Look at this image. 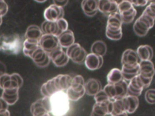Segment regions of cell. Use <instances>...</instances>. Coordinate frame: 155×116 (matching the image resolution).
Wrapping results in <instances>:
<instances>
[{"label": "cell", "mask_w": 155, "mask_h": 116, "mask_svg": "<svg viewBox=\"0 0 155 116\" xmlns=\"http://www.w3.org/2000/svg\"><path fill=\"white\" fill-rule=\"evenodd\" d=\"M147 1H148V2H153V1H154V0H147Z\"/></svg>", "instance_id": "cell-52"}, {"label": "cell", "mask_w": 155, "mask_h": 116, "mask_svg": "<svg viewBox=\"0 0 155 116\" xmlns=\"http://www.w3.org/2000/svg\"><path fill=\"white\" fill-rule=\"evenodd\" d=\"M143 89V86H142L137 75L131 79L129 83H128L127 95L138 97L140 95Z\"/></svg>", "instance_id": "cell-18"}, {"label": "cell", "mask_w": 155, "mask_h": 116, "mask_svg": "<svg viewBox=\"0 0 155 116\" xmlns=\"http://www.w3.org/2000/svg\"><path fill=\"white\" fill-rule=\"evenodd\" d=\"M107 47L105 42L102 40L94 42L91 47V53L103 57L107 53Z\"/></svg>", "instance_id": "cell-31"}, {"label": "cell", "mask_w": 155, "mask_h": 116, "mask_svg": "<svg viewBox=\"0 0 155 116\" xmlns=\"http://www.w3.org/2000/svg\"><path fill=\"white\" fill-rule=\"evenodd\" d=\"M106 36L111 40H120L122 37V31L118 32V33H108L106 32Z\"/></svg>", "instance_id": "cell-42"}, {"label": "cell", "mask_w": 155, "mask_h": 116, "mask_svg": "<svg viewBox=\"0 0 155 116\" xmlns=\"http://www.w3.org/2000/svg\"><path fill=\"white\" fill-rule=\"evenodd\" d=\"M8 10V7L5 0H0V16H5Z\"/></svg>", "instance_id": "cell-43"}, {"label": "cell", "mask_w": 155, "mask_h": 116, "mask_svg": "<svg viewBox=\"0 0 155 116\" xmlns=\"http://www.w3.org/2000/svg\"><path fill=\"white\" fill-rule=\"evenodd\" d=\"M66 95L69 100L71 101H78L81 98H82L85 94V91L81 92H78L72 89L70 87H69L65 91Z\"/></svg>", "instance_id": "cell-34"}, {"label": "cell", "mask_w": 155, "mask_h": 116, "mask_svg": "<svg viewBox=\"0 0 155 116\" xmlns=\"http://www.w3.org/2000/svg\"><path fill=\"white\" fill-rule=\"evenodd\" d=\"M34 63L40 68H45L48 66L51 61L50 57L40 46L35 48L28 56Z\"/></svg>", "instance_id": "cell-8"}, {"label": "cell", "mask_w": 155, "mask_h": 116, "mask_svg": "<svg viewBox=\"0 0 155 116\" xmlns=\"http://www.w3.org/2000/svg\"><path fill=\"white\" fill-rule=\"evenodd\" d=\"M108 83L115 84L124 80L122 76L121 69L118 68H113L110 71L107 76Z\"/></svg>", "instance_id": "cell-29"}, {"label": "cell", "mask_w": 155, "mask_h": 116, "mask_svg": "<svg viewBox=\"0 0 155 116\" xmlns=\"http://www.w3.org/2000/svg\"><path fill=\"white\" fill-rule=\"evenodd\" d=\"M139 74L146 78H153L154 74L153 63L151 60H140L139 64Z\"/></svg>", "instance_id": "cell-19"}, {"label": "cell", "mask_w": 155, "mask_h": 116, "mask_svg": "<svg viewBox=\"0 0 155 116\" xmlns=\"http://www.w3.org/2000/svg\"><path fill=\"white\" fill-rule=\"evenodd\" d=\"M125 112L123 102L121 99H117L113 101V109L111 115L118 114ZM126 112V111H125Z\"/></svg>", "instance_id": "cell-36"}, {"label": "cell", "mask_w": 155, "mask_h": 116, "mask_svg": "<svg viewBox=\"0 0 155 116\" xmlns=\"http://www.w3.org/2000/svg\"><path fill=\"white\" fill-rule=\"evenodd\" d=\"M42 34L43 33L41 28L36 25H31L26 30L25 38L39 41Z\"/></svg>", "instance_id": "cell-27"}, {"label": "cell", "mask_w": 155, "mask_h": 116, "mask_svg": "<svg viewBox=\"0 0 155 116\" xmlns=\"http://www.w3.org/2000/svg\"><path fill=\"white\" fill-rule=\"evenodd\" d=\"M112 109L113 101L111 100L101 103H95L91 114L94 116H111Z\"/></svg>", "instance_id": "cell-12"}, {"label": "cell", "mask_w": 155, "mask_h": 116, "mask_svg": "<svg viewBox=\"0 0 155 116\" xmlns=\"http://www.w3.org/2000/svg\"><path fill=\"white\" fill-rule=\"evenodd\" d=\"M2 17L0 16V26L2 24Z\"/></svg>", "instance_id": "cell-51"}, {"label": "cell", "mask_w": 155, "mask_h": 116, "mask_svg": "<svg viewBox=\"0 0 155 116\" xmlns=\"http://www.w3.org/2000/svg\"><path fill=\"white\" fill-rule=\"evenodd\" d=\"M39 45L48 54L59 46L58 37L49 34L42 35L39 40Z\"/></svg>", "instance_id": "cell-9"}, {"label": "cell", "mask_w": 155, "mask_h": 116, "mask_svg": "<svg viewBox=\"0 0 155 116\" xmlns=\"http://www.w3.org/2000/svg\"><path fill=\"white\" fill-rule=\"evenodd\" d=\"M39 45V41L25 39L22 43V51L25 56L28 57L30 54Z\"/></svg>", "instance_id": "cell-32"}, {"label": "cell", "mask_w": 155, "mask_h": 116, "mask_svg": "<svg viewBox=\"0 0 155 116\" xmlns=\"http://www.w3.org/2000/svg\"><path fill=\"white\" fill-rule=\"evenodd\" d=\"M48 55L51 61H52L53 64L58 67H62L66 65L70 59L66 53L64 51L63 48L60 45L48 53Z\"/></svg>", "instance_id": "cell-10"}, {"label": "cell", "mask_w": 155, "mask_h": 116, "mask_svg": "<svg viewBox=\"0 0 155 116\" xmlns=\"http://www.w3.org/2000/svg\"><path fill=\"white\" fill-rule=\"evenodd\" d=\"M72 77L68 74H59L52 78L57 91H65L71 85Z\"/></svg>", "instance_id": "cell-15"}, {"label": "cell", "mask_w": 155, "mask_h": 116, "mask_svg": "<svg viewBox=\"0 0 155 116\" xmlns=\"http://www.w3.org/2000/svg\"><path fill=\"white\" fill-rule=\"evenodd\" d=\"M41 103L44 108L49 112H51V102H50V97H43L41 98Z\"/></svg>", "instance_id": "cell-41"}, {"label": "cell", "mask_w": 155, "mask_h": 116, "mask_svg": "<svg viewBox=\"0 0 155 116\" xmlns=\"http://www.w3.org/2000/svg\"><path fill=\"white\" fill-rule=\"evenodd\" d=\"M84 83L85 81L83 77L81 75H77L72 77L70 87L74 91L81 92L85 91Z\"/></svg>", "instance_id": "cell-33"}, {"label": "cell", "mask_w": 155, "mask_h": 116, "mask_svg": "<svg viewBox=\"0 0 155 116\" xmlns=\"http://www.w3.org/2000/svg\"><path fill=\"white\" fill-rule=\"evenodd\" d=\"M1 97L8 105H13L19 98V89L8 88L2 89Z\"/></svg>", "instance_id": "cell-23"}, {"label": "cell", "mask_w": 155, "mask_h": 116, "mask_svg": "<svg viewBox=\"0 0 155 116\" xmlns=\"http://www.w3.org/2000/svg\"><path fill=\"white\" fill-rule=\"evenodd\" d=\"M140 60L136 51L127 49L124 51L121 57L122 68L131 69L139 66Z\"/></svg>", "instance_id": "cell-7"}, {"label": "cell", "mask_w": 155, "mask_h": 116, "mask_svg": "<svg viewBox=\"0 0 155 116\" xmlns=\"http://www.w3.org/2000/svg\"><path fill=\"white\" fill-rule=\"evenodd\" d=\"M0 116H10V112L8 109L0 111Z\"/></svg>", "instance_id": "cell-47"}, {"label": "cell", "mask_w": 155, "mask_h": 116, "mask_svg": "<svg viewBox=\"0 0 155 116\" xmlns=\"http://www.w3.org/2000/svg\"><path fill=\"white\" fill-rule=\"evenodd\" d=\"M41 92L44 97H50L54 93L58 92L52 79L47 81L42 85L41 88Z\"/></svg>", "instance_id": "cell-30"}, {"label": "cell", "mask_w": 155, "mask_h": 116, "mask_svg": "<svg viewBox=\"0 0 155 116\" xmlns=\"http://www.w3.org/2000/svg\"><path fill=\"white\" fill-rule=\"evenodd\" d=\"M8 105L1 97H0V111L2 110L8 109Z\"/></svg>", "instance_id": "cell-45"}, {"label": "cell", "mask_w": 155, "mask_h": 116, "mask_svg": "<svg viewBox=\"0 0 155 116\" xmlns=\"http://www.w3.org/2000/svg\"><path fill=\"white\" fill-rule=\"evenodd\" d=\"M94 98L96 103L104 102L110 100L106 92L104 91V89H101L99 92H97L94 95Z\"/></svg>", "instance_id": "cell-37"}, {"label": "cell", "mask_w": 155, "mask_h": 116, "mask_svg": "<svg viewBox=\"0 0 155 116\" xmlns=\"http://www.w3.org/2000/svg\"><path fill=\"white\" fill-rule=\"evenodd\" d=\"M84 62L88 69L93 71L100 68L102 66L104 60L103 57L91 53L86 55Z\"/></svg>", "instance_id": "cell-14"}, {"label": "cell", "mask_w": 155, "mask_h": 116, "mask_svg": "<svg viewBox=\"0 0 155 116\" xmlns=\"http://www.w3.org/2000/svg\"><path fill=\"white\" fill-rule=\"evenodd\" d=\"M111 116H128V113L127 112H123L122 113L118 114H116V115H113Z\"/></svg>", "instance_id": "cell-48"}, {"label": "cell", "mask_w": 155, "mask_h": 116, "mask_svg": "<svg viewBox=\"0 0 155 116\" xmlns=\"http://www.w3.org/2000/svg\"><path fill=\"white\" fill-rule=\"evenodd\" d=\"M64 11L62 7L54 4L45 8L44 12V17L45 21H56L58 19L64 18Z\"/></svg>", "instance_id": "cell-13"}, {"label": "cell", "mask_w": 155, "mask_h": 116, "mask_svg": "<svg viewBox=\"0 0 155 116\" xmlns=\"http://www.w3.org/2000/svg\"><path fill=\"white\" fill-rule=\"evenodd\" d=\"M51 112L54 116H64L69 110V100L65 91H59L50 96Z\"/></svg>", "instance_id": "cell-2"}, {"label": "cell", "mask_w": 155, "mask_h": 116, "mask_svg": "<svg viewBox=\"0 0 155 116\" xmlns=\"http://www.w3.org/2000/svg\"><path fill=\"white\" fill-rule=\"evenodd\" d=\"M56 22L61 34L68 29V22L64 18L58 19Z\"/></svg>", "instance_id": "cell-40"}, {"label": "cell", "mask_w": 155, "mask_h": 116, "mask_svg": "<svg viewBox=\"0 0 155 116\" xmlns=\"http://www.w3.org/2000/svg\"><path fill=\"white\" fill-rule=\"evenodd\" d=\"M125 111L128 114H132L136 111L139 106V99L137 97L127 95L122 98Z\"/></svg>", "instance_id": "cell-20"}, {"label": "cell", "mask_w": 155, "mask_h": 116, "mask_svg": "<svg viewBox=\"0 0 155 116\" xmlns=\"http://www.w3.org/2000/svg\"><path fill=\"white\" fill-rule=\"evenodd\" d=\"M59 45L62 48H67L74 43V36L73 32L67 29L58 36Z\"/></svg>", "instance_id": "cell-21"}, {"label": "cell", "mask_w": 155, "mask_h": 116, "mask_svg": "<svg viewBox=\"0 0 155 116\" xmlns=\"http://www.w3.org/2000/svg\"><path fill=\"white\" fill-rule=\"evenodd\" d=\"M155 2L154 1L150 2V4L146 7L145 9L142 12L143 14L151 16L153 18H155Z\"/></svg>", "instance_id": "cell-38"}, {"label": "cell", "mask_w": 155, "mask_h": 116, "mask_svg": "<svg viewBox=\"0 0 155 116\" xmlns=\"http://www.w3.org/2000/svg\"><path fill=\"white\" fill-rule=\"evenodd\" d=\"M128 83L126 80H123L121 82L115 83H108L105 86L104 91L106 92L111 101L117 99H121L127 95Z\"/></svg>", "instance_id": "cell-3"}, {"label": "cell", "mask_w": 155, "mask_h": 116, "mask_svg": "<svg viewBox=\"0 0 155 116\" xmlns=\"http://www.w3.org/2000/svg\"><path fill=\"white\" fill-rule=\"evenodd\" d=\"M22 48V42L17 34H0V51L8 54H17Z\"/></svg>", "instance_id": "cell-1"}, {"label": "cell", "mask_w": 155, "mask_h": 116, "mask_svg": "<svg viewBox=\"0 0 155 116\" xmlns=\"http://www.w3.org/2000/svg\"><path fill=\"white\" fill-rule=\"evenodd\" d=\"M23 84L21 76L17 73L8 74L7 73L0 76V88L2 89L8 88L19 89Z\"/></svg>", "instance_id": "cell-5"}, {"label": "cell", "mask_w": 155, "mask_h": 116, "mask_svg": "<svg viewBox=\"0 0 155 116\" xmlns=\"http://www.w3.org/2000/svg\"><path fill=\"white\" fill-rule=\"evenodd\" d=\"M85 93L90 96H94L102 89V85L99 80L96 79H90L84 83Z\"/></svg>", "instance_id": "cell-22"}, {"label": "cell", "mask_w": 155, "mask_h": 116, "mask_svg": "<svg viewBox=\"0 0 155 116\" xmlns=\"http://www.w3.org/2000/svg\"><path fill=\"white\" fill-rule=\"evenodd\" d=\"M118 4L112 0H99L98 10L106 16L117 11Z\"/></svg>", "instance_id": "cell-16"}, {"label": "cell", "mask_w": 155, "mask_h": 116, "mask_svg": "<svg viewBox=\"0 0 155 116\" xmlns=\"http://www.w3.org/2000/svg\"><path fill=\"white\" fill-rule=\"evenodd\" d=\"M154 92V89H150L145 92V99L150 104H154L155 103Z\"/></svg>", "instance_id": "cell-39"}, {"label": "cell", "mask_w": 155, "mask_h": 116, "mask_svg": "<svg viewBox=\"0 0 155 116\" xmlns=\"http://www.w3.org/2000/svg\"><path fill=\"white\" fill-rule=\"evenodd\" d=\"M130 1L134 6H145L148 4L147 0H127Z\"/></svg>", "instance_id": "cell-44"}, {"label": "cell", "mask_w": 155, "mask_h": 116, "mask_svg": "<svg viewBox=\"0 0 155 116\" xmlns=\"http://www.w3.org/2000/svg\"><path fill=\"white\" fill-rule=\"evenodd\" d=\"M136 53L140 60H151L153 57V48L148 45L139 46Z\"/></svg>", "instance_id": "cell-26"}, {"label": "cell", "mask_w": 155, "mask_h": 116, "mask_svg": "<svg viewBox=\"0 0 155 116\" xmlns=\"http://www.w3.org/2000/svg\"><path fill=\"white\" fill-rule=\"evenodd\" d=\"M30 111L33 116H50V113L42 106L41 99L36 100L31 105Z\"/></svg>", "instance_id": "cell-28"}, {"label": "cell", "mask_w": 155, "mask_h": 116, "mask_svg": "<svg viewBox=\"0 0 155 116\" xmlns=\"http://www.w3.org/2000/svg\"><path fill=\"white\" fill-rule=\"evenodd\" d=\"M66 54L74 63L81 64L84 62L87 55L85 49L78 43H74L67 48Z\"/></svg>", "instance_id": "cell-6"}, {"label": "cell", "mask_w": 155, "mask_h": 116, "mask_svg": "<svg viewBox=\"0 0 155 116\" xmlns=\"http://www.w3.org/2000/svg\"><path fill=\"white\" fill-rule=\"evenodd\" d=\"M122 22L120 15L118 11L110 14L108 16L107 22L106 32L108 33H118L122 31Z\"/></svg>", "instance_id": "cell-11"}, {"label": "cell", "mask_w": 155, "mask_h": 116, "mask_svg": "<svg viewBox=\"0 0 155 116\" xmlns=\"http://www.w3.org/2000/svg\"><path fill=\"white\" fill-rule=\"evenodd\" d=\"M36 2H38L39 3H42V2H45L47 0H35Z\"/></svg>", "instance_id": "cell-49"}, {"label": "cell", "mask_w": 155, "mask_h": 116, "mask_svg": "<svg viewBox=\"0 0 155 116\" xmlns=\"http://www.w3.org/2000/svg\"><path fill=\"white\" fill-rule=\"evenodd\" d=\"M112 1H114L116 3H117V4H119L120 2H121L122 1H124V0H112Z\"/></svg>", "instance_id": "cell-50"}, {"label": "cell", "mask_w": 155, "mask_h": 116, "mask_svg": "<svg viewBox=\"0 0 155 116\" xmlns=\"http://www.w3.org/2000/svg\"><path fill=\"white\" fill-rule=\"evenodd\" d=\"M117 11L120 16H128L137 14V11L133 4L127 0H124L118 4Z\"/></svg>", "instance_id": "cell-24"}, {"label": "cell", "mask_w": 155, "mask_h": 116, "mask_svg": "<svg viewBox=\"0 0 155 116\" xmlns=\"http://www.w3.org/2000/svg\"><path fill=\"white\" fill-rule=\"evenodd\" d=\"M6 71H7V68L5 64L3 62L0 61V76L5 74Z\"/></svg>", "instance_id": "cell-46"}, {"label": "cell", "mask_w": 155, "mask_h": 116, "mask_svg": "<svg viewBox=\"0 0 155 116\" xmlns=\"http://www.w3.org/2000/svg\"><path fill=\"white\" fill-rule=\"evenodd\" d=\"M121 71L124 79L126 81H130L131 79H132L139 74V66L131 69H126L124 68H122Z\"/></svg>", "instance_id": "cell-35"}, {"label": "cell", "mask_w": 155, "mask_h": 116, "mask_svg": "<svg viewBox=\"0 0 155 116\" xmlns=\"http://www.w3.org/2000/svg\"><path fill=\"white\" fill-rule=\"evenodd\" d=\"M155 18L142 13V14L136 20L133 25L134 33L139 36L143 37L153 27Z\"/></svg>", "instance_id": "cell-4"}, {"label": "cell", "mask_w": 155, "mask_h": 116, "mask_svg": "<svg viewBox=\"0 0 155 116\" xmlns=\"http://www.w3.org/2000/svg\"><path fill=\"white\" fill-rule=\"evenodd\" d=\"M41 29L43 34H53L57 37L61 34L56 21H45L42 22Z\"/></svg>", "instance_id": "cell-25"}, {"label": "cell", "mask_w": 155, "mask_h": 116, "mask_svg": "<svg viewBox=\"0 0 155 116\" xmlns=\"http://www.w3.org/2000/svg\"><path fill=\"white\" fill-rule=\"evenodd\" d=\"M99 0H82L81 7L84 14L89 17L94 16L98 11Z\"/></svg>", "instance_id": "cell-17"}]
</instances>
